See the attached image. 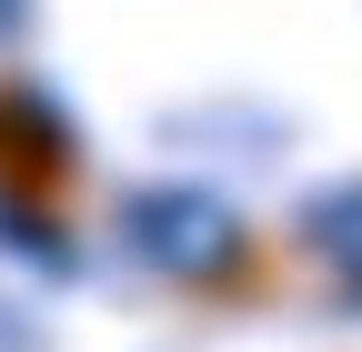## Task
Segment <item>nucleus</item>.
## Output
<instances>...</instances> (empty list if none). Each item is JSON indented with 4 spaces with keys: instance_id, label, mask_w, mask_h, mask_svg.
Returning <instances> with one entry per match:
<instances>
[{
    "instance_id": "2",
    "label": "nucleus",
    "mask_w": 362,
    "mask_h": 352,
    "mask_svg": "<svg viewBox=\"0 0 362 352\" xmlns=\"http://www.w3.org/2000/svg\"><path fill=\"white\" fill-rule=\"evenodd\" d=\"M312 242H332V252H352V262H362V192H342L332 211H312Z\"/></svg>"
},
{
    "instance_id": "1",
    "label": "nucleus",
    "mask_w": 362,
    "mask_h": 352,
    "mask_svg": "<svg viewBox=\"0 0 362 352\" xmlns=\"http://www.w3.org/2000/svg\"><path fill=\"white\" fill-rule=\"evenodd\" d=\"M131 232H141V252H161L171 272H221V262L242 252V222L202 192H151L141 211H131Z\"/></svg>"
}]
</instances>
